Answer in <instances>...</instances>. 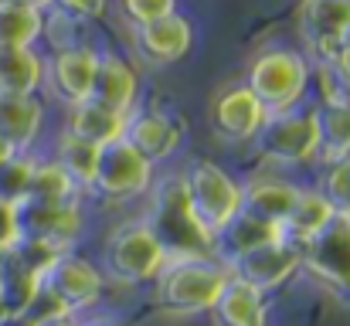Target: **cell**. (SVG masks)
<instances>
[{
    "label": "cell",
    "instance_id": "obj_1",
    "mask_svg": "<svg viewBox=\"0 0 350 326\" xmlns=\"http://www.w3.org/2000/svg\"><path fill=\"white\" fill-rule=\"evenodd\" d=\"M150 234L163 248L167 262L180 258H211V234L198 224V217L187 204L184 180L167 177L153 191V211L146 217Z\"/></svg>",
    "mask_w": 350,
    "mask_h": 326
},
{
    "label": "cell",
    "instance_id": "obj_2",
    "mask_svg": "<svg viewBox=\"0 0 350 326\" xmlns=\"http://www.w3.org/2000/svg\"><path fill=\"white\" fill-rule=\"evenodd\" d=\"M225 282H228V269L211 258L167 262L157 275V303L163 313H174V316L208 313L218 293L225 289Z\"/></svg>",
    "mask_w": 350,
    "mask_h": 326
},
{
    "label": "cell",
    "instance_id": "obj_3",
    "mask_svg": "<svg viewBox=\"0 0 350 326\" xmlns=\"http://www.w3.org/2000/svg\"><path fill=\"white\" fill-rule=\"evenodd\" d=\"M306 85H310V65L299 51L289 48H269L248 68V89L265 106V112L293 109L303 99Z\"/></svg>",
    "mask_w": 350,
    "mask_h": 326
},
{
    "label": "cell",
    "instance_id": "obj_4",
    "mask_svg": "<svg viewBox=\"0 0 350 326\" xmlns=\"http://www.w3.org/2000/svg\"><path fill=\"white\" fill-rule=\"evenodd\" d=\"M180 180H184V194H187L191 211L208 234L221 231L241 211V184H234L218 163L198 160Z\"/></svg>",
    "mask_w": 350,
    "mask_h": 326
},
{
    "label": "cell",
    "instance_id": "obj_5",
    "mask_svg": "<svg viewBox=\"0 0 350 326\" xmlns=\"http://www.w3.org/2000/svg\"><path fill=\"white\" fill-rule=\"evenodd\" d=\"M255 146L272 163H306L320 153L317 136V112H269L265 122L255 133Z\"/></svg>",
    "mask_w": 350,
    "mask_h": 326
},
{
    "label": "cell",
    "instance_id": "obj_6",
    "mask_svg": "<svg viewBox=\"0 0 350 326\" xmlns=\"http://www.w3.org/2000/svg\"><path fill=\"white\" fill-rule=\"evenodd\" d=\"M163 265H167V255L150 234L146 221L116 228V234L106 245V269L116 282H129V286L153 282Z\"/></svg>",
    "mask_w": 350,
    "mask_h": 326
},
{
    "label": "cell",
    "instance_id": "obj_7",
    "mask_svg": "<svg viewBox=\"0 0 350 326\" xmlns=\"http://www.w3.org/2000/svg\"><path fill=\"white\" fill-rule=\"evenodd\" d=\"M299 269H306L337 296L350 299V217H334L299 248Z\"/></svg>",
    "mask_w": 350,
    "mask_h": 326
},
{
    "label": "cell",
    "instance_id": "obj_8",
    "mask_svg": "<svg viewBox=\"0 0 350 326\" xmlns=\"http://www.w3.org/2000/svg\"><path fill=\"white\" fill-rule=\"evenodd\" d=\"M153 184V163L143 160L126 139L99 146V163L92 177V191L106 201H129L150 191Z\"/></svg>",
    "mask_w": 350,
    "mask_h": 326
},
{
    "label": "cell",
    "instance_id": "obj_9",
    "mask_svg": "<svg viewBox=\"0 0 350 326\" xmlns=\"http://www.w3.org/2000/svg\"><path fill=\"white\" fill-rule=\"evenodd\" d=\"M299 34L320 62H330L350 34V0H303Z\"/></svg>",
    "mask_w": 350,
    "mask_h": 326
},
{
    "label": "cell",
    "instance_id": "obj_10",
    "mask_svg": "<svg viewBox=\"0 0 350 326\" xmlns=\"http://www.w3.org/2000/svg\"><path fill=\"white\" fill-rule=\"evenodd\" d=\"M296 269H299V245H293V241H286V238L265 241V245L245 252L241 258L232 262L234 279L248 282V286L258 289V293H269V289L282 286Z\"/></svg>",
    "mask_w": 350,
    "mask_h": 326
},
{
    "label": "cell",
    "instance_id": "obj_11",
    "mask_svg": "<svg viewBox=\"0 0 350 326\" xmlns=\"http://www.w3.org/2000/svg\"><path fill=\"white\" fill-rule=\"evenodd\" d=\"M14 211H17L21 238H41V241H51L62 248H68L82 234V224H85L79 201H65V204L21 201V204H14Z\"/></svg>",
    "mask_w": 350,
    "mask_h": 326
},
{
    "label": "cell",
    "instance_id": "obj_12",
    "mask_svg": "<svg viewBox=\"0 0 350 326\" xmlns=\"http://www.w3.org/2000/svg\"><path fill=\"white\" fill-rule=\"evenodd\" d=\"M41 286H44L68 313H75V310H85V306H92V303L99 299V293H103V275H99L85 258H79V255H72V252H62L58 262L41 275Z\"/></svg>",
    "mask_w": 350,
    "mask_h": 326
},
{
    "label": "cell",
    "instance_id": "obj_13",
    "mask_svg": "<svg viewBox=\"0 0 350 326\" xmlns=\"http://www.w3.org/2000/svg\"><path fill=\"white\" fill-rule=\"evenodd\" d=\"M265 116H269L265 106L252 96L248 85H228L218 92V99L211 106V126L221 139L245 143V139H255Z\"/></svg>",
    "mask_w": 350,
    "mask_h": 326
},
{
    "label": "cell",
    "instance_id": "obj_14",
    "mask_svg": "<svg viewBox=\"0 0 350 326\" xmlns=\"http://www.w3.org/2000/svg\"><path fill=\"white\" fill-rule=\"evenodd\" d=\"M122 139L150 163L167 160L177 146H180V126L157 109H143V112H129L126 116V129Z\"/></svg>",
    "mask_w": 350,
    "mask_h": 326
},
{
    "label": "cell",
    "instance_id": "obj_15",
    "mask_svg": "<svg viewBox=\"0 0 350 326\" xmlns=\"http://www.w3.org/2000/svg\"><path fill=\"white\" fill-rule=\"evenodd\" d=\"M194 44V31L187 24V17H180L177 10L160 17V21H150V24H139L136 27V51L150 62V65H170V62H180Z\"/></svg>",
    "mask_w": 350,
    "mask_h": 326
},
{
    "label": "cell",
    "instance_id": "obj_16",
    "mask_svg": "<svg viewBox=\"0 0 350 326\" xmlns=\"http://www.w3.org/2000/svg\"><path fill=\"white\" fill-rule=\"evenodd\" d=\"M96 62L99 55L92 48H62L48 68H44V79H48V89L75 106V103H85L89 99V89H92V75H96Z\"/></svg>",
    "mask_w": 350,
    "mask_h": 326
},
{
    "label": "cell",
    "instance_id": "obj_17",
    "mask_svg": "<svg viewBox=\"0 0 350 326\" xmlns=\"http://www.w3.org/2000/svg\"><path fill=\"white\" fill-rule=\"evenodd\" d=\"M136 96H139V79L136 72L116 58V55H103L96 62V75H92V89H89V99L99 103L106 109H116L122 116H129L136 106Z\"/></svg>",
    "mask_w": 350,
    "mask_h": 326
},
{
    "label": "cell",
    "instance_id": "obj_18",
    "mask_svg": "<svg viewBox=\"0 0 350 326\" xmlns=\"http://www.w3.org/2000/svg\"><path fill=\"white\" fill-rule=\"evenodd\" d=\"M215 326H265V303L262 293L228 272L225 289L218 293L215 306L208 310Z\"/></svg>",
    "mask_w": 350,
    "mask_h": 326
},
{
    "label": "cell",
    "instance_id": "obj_19",
    "mask_svg": "<svg viewBox=\"0 0 350 326\" xmlns=\"http://www.w3.org/2000/svg\"><path fill=\"white\" fill-rule=\"evenodd\" d=\"M275 238H282L275 224H265V221H258V217L238 211L221 231L211 234V252H218L221 262L232 265L234 258H241L245 252H252V248H258V245H265V241H275Z\"/></svg>",
    "mask_w": 350,
    "mask_h": 326
},
{
    "label": "cell",
    "instance_id": "obj_20",
    "mask_svg": "<svg viewBox=\"0 0 350 326\" xmlns=\"http://www.w3.org/2000/svg\"><path fill=\"white\" fill-rule=\"evenodd\" d=\"M44 109L34 96H0V139L14 150L24 153L41 129Z\"/></svg>",
    "mask_w": 350,
    "mask_h": 326
},
{
    "label": "cell",
    "instance_id": "obj_21",
    "mask_svg": "<svg viewBox=\"0 0 350 326\" xmlns=\"http://www.w3.org/2000/svg\"><path fill=\"white\" fill-rule=\"evenodd\" d=\"M299 198V187L282 184V180H252L248 187H241V211L265 224L282 228V221L289 217L293 204Z\"/></svg>",
    "mask_w": 350,
    "mask_h": 326
},
{
    "label": "cell",
    "instance_id": "obj_22",
    "mask_svg": "<svg viewBox=\"0 0 350 326\" xmlns=\"http://www.w3.org/2000/svg\"><path fill=\"white\" fill-rule=\"evenodd\" d=\"M122 129H126V116L116 109L99 106L92 99L75 103L68 112V136H79L92 146H106V143L122 139Z\"/></svg>",
    "mask_w": 350,
    "mask_h": 326
},
{
    "label": "cell",
    "instance_id": "obj_23",
    "mask_svg": "<svg viewBox=\"0 0 350 326\" xmlns=\"http://www.w3.org/2000/svg\"><path fill=\"white\" fill-rule=\"evenodd\" d=\"M44 82V62L34 48H0V96H34Z\"/></svg>",
    "mask_w": 350,
    "mask_h": 326
},
{
    "label": "cell",
    "instance_id": "obj_24",
    "mask_svg": "<svg viewBox=\"0 0 350 326\" xmlns=\"http://www.w3.org/2000/svg\"><path fill=\"white\" fill-rule=\"evenodd\" d=\"M334 217L337 215L330 211V204L323 201L320 191H299V198H296V204H293L289 217L282 221L279 234H282L286 241H293V245L303 248V245H306L313 234H320Z\"/></svg>",
    "mask_w": 350,
    "mask_h": 326
},
{
    "label": "cell",
    "instance_id": "obj_25",
    "mask_svg": "<svg viewBox=\"0 0 350 326\" xmlns=\"http://www.w3.org/2000/svg\"><path fill=\"white\" fill-rule=\"evenodd\" d=\"M317 136H320V157L327 160L350 157V96L327 99L317 109Z\"/></svg>",
    "mask_w": 350,
    "mask_h": 326
},
{
    "label": "cell",
    "instance_id": "obj_26",
    "mask_svg": "<svg viewBox=\"0 0 350 326\" xmlns=\"http://www.w3.org/2000/svg\"><path fill=\"white\" fill-rule=\"evenodd\" d=\"M44 31V10L0 0V48H31Z\"/></svg>",
    "mask_w": 350,
    "mask_h": 326
},
{
    "label": "cell",
    "instance_id": "obj_27",
    "mask_svg": "<svg viewBox=\"0 0 350 326\" xmlns=\"http://www.w3.org/2000/svg\"><path fill=\"white\" fill-rule=\"evenodd\" d=\"M79 184L65 174V167L58 160L51 163H34L31 170V184H27V198L24 201H44V204H65L75 201Z\"/></svg>",
    "mask_w": 350,
    "mask_h": 326
},
{
    "label": "cell",
    "instance_id": "obj_28",
    "mask_svg": "<svg viewBox=\"0 0 350 326\" xmlns=\"http://www.w3.org/2000/svg\"><path fill=\"white\" fill-rule=\"evenodd\" d=\"M41 279L21 269L10 255H0V306L3 313H24L38 293Z\"/></svg>",
    "mask_w": 350,
    "mask_h": 326
},
{
    "label": "cell",
    "instance_id": "obj_29",
    "mask_svg": "<svg viewBox=\"0 0 350 326\" xmlns=\"http://www.w3.org/2000/svg\"><path fill=\"white\" fill-rule=\"evenodd\" d=\"M58 163L65 167V174L79 184V187H92L96 177V163H99V146L79 139V136H62L58 143Z\"/></svg>",
    "mask_w": 350,
    "mask_h": 326
},
{
    "label": "cell",
    "instance_id": "obj_30",
    "mask_svg": "<svg viewBox=\"0 0 350 326\" xmlns=\"http://www.w3.org/2000/svg\"><path fill=\"white\" fill-rule=\"evenodd\" d=\"M62 252H68V248H62V245H51V241H41V238H17V245L7 252L21 269H27L31 275H44L55 262H58V255Z\"/></svg>",
    "mask_w": 350,
    "mask_h": 326
},
{
    "label": "cell",
    "instance_id": "obj_31",
    "mask_svg": "<svg viewBox=\"0 0 350 326\" xmlns=\"http://www.w3.org/2000/svg\"><path fill=\"white\" fill-rule=\"evenodd\" d=\"M31 170H34V160L24 157V153H10L0 163V201L3 204H21L27 198Z\"/></svg>",
    "mask_w": 350,
    "mask_h": 326
},
{
    "label": "cell",
    "instance_id": "obj_32",
    "mask_svg": "<svg viewBox=\"0 0 350 326\" xmlns=\"http://www.w3.org/2000/svg\"><path fill=\"white\" fill-rule=\"evenodd\" d=\"M320 194L337 217H350V157L330 160V170L323 174Z\"/></svg>",
    "mask_w": 350,
    "mask_h": 326
},
{
    "label": "cell",
    "instance_id": "obj_33",
    "mask_svg": "<svg viewBox=\"0 0 350 326\" xmlns=\"http://www.w3.org/2000/svg\"><path fill=\"white\" fill-rule=\"evenodd\" d=\"M122 10L139 27V24H150V21H160V17L174 14L177 0H122Z\"/></svg>",
    "mask_w": 350,
    "mask_h": 326
},
{
    "label": "cell",
    "instance_id": "obj_34",
    "mask_svg": "<svg viewBox=\"0 0 350 326\" xmlns=\"http://www.w3.org/2000/svg\"><path fill=\"white\" fill-rule=\"evenodd\" d=\"M34 323H44V320H55V316H68V310L44 289V286H38V293H34V299H31V306L24 310Z\"/></svg>",
    "mask_w": 350,
    "mask_h": 326
},
{
    "label": "cell",
    "instance_id": "obj_35",
    "mask_svg": "<svg viewBox=\"0 0 350 326\" xmlns=\"http://www.w3.org/2000/svg\"><path fill=\"white\" fill-rule=\"evenodd\" d=\"M21 238V228H17V211L14 204H3L0 201V255H7Z\"/></svg>",
    "mask_w": 350,
    "mask_h": 326
},
{
    "label": "cell",
    "instance_id": "obj_36",
    "mask_svg": "<svg viewBox=\"0 0 350 326\" xmlns=\"http://www.w3.org/2000/svg\"><path fill=\"white\" fill-rule=\"evenodd\" d=\"M51 3H58L65 14H72L79 21H96L106 14V0H51Z\"/></svg>",
    "mask_w": 350,
    "mask_h": 326
},
{
    "label": "cell",
    "instance_id": "obj_37",
    "mask_svg": "<svg viewBox=\"0 0 350 326\" xmlns=\"http://www.w3.org/2000/svg\"><path fill=\"white\" fill-rule=\"evenodd\" d=\"M0 326H38L27 313H3L0 316Z\"/></svg>",
    "mask_w": 350,
    "mask_h": 326
},
{
    "label": "cell",
    "instance_id": "obj_38",
    "mask_svg": "<svg viewBox=\"0 0 350 326\" xmlns=\"http://www.w3.org/2000/svg\"><path fill=\"white\" fill-rule=\"evenodd\" d=\"M38 326H85V323H79V320L68 313V316H55V320H44V323H38Z\"/></svg>",
    "mask_w": 350,
    "mask_h": 326
},
{
    "label": "cell",
    "instance_id": "obj_39",
    "mask_svg": "<svg viewBox=\"0 0 350 326\" xmlns=\"http://www.w3.org/2000/svg\"><path fill=\"white\" fill-rule=\"evenodd\" d=\"M10 3H24V7H34V10H44V7H51V0H10Z\"/></svg>",
    "mask_w": 350,
    "mask_h": 326
},
{
    "label": "cell",
    "instance_id": "obj_40",
    "mask_svg": "<svg viewBox=\"0 0 350 326\" xmlns=\"http://www.w3.org/2000/svg\"><path fill=\"white\" fill-rule=\"evenodd\" d=\"M10 153H14V150H10V146H7V143H3V139H0V163H3V160H7V157H10Z\"/></svg>",
    "mask_w": 350,
    "mask_h": 326
},
{
    "label": "cell",
    "instance_id": "obj_41",
    "mask_svg": "<svg viewBox=\"0 0 350 326\" xmlns=\"http://www.w3.org/2000/svg\"><path fill=\"white\" fill-rule=\"evenodd\" d=\"M103 326H122V323H103Z\"/></svg>",
    "mask_w": 350,
    "mask_h": 326
}]
</instances>
